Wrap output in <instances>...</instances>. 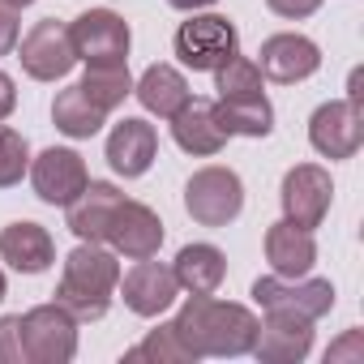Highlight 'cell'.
Masks as SVG:
<instances>
[{
  "mask_svg": "<svg viewBox=\"0 0 364 364\" xmlns=\"http://www.w3.org/2000/svg\"><path fill=\"white\" fill-rule=\"evenodd\" d=\"M133 95H137V103H141L150 116L171 120L180 107L189 103V82H185V73L171 69V65H150V69L137 77Z\"/></svg>",
  "mask_w": 364,
  "mask_h": 364,
  "instance_id": "cell-22",
  "label": "cell"
},
{
  "mask_svg": "<svg viewBox=\"0 0 364 364\" xmlns=\"http://www.w3.org/2000/svg\"><path fill=\"white\" fill-rule=\"evenodd\" d=\"M124 360L133 364V360H150V364H189V360H198L189 347H185V338L176 334V326L167 321V326H159V330H150L137 347H129L124 351Z\"/></svg>",
  "mask_w": 364,
  "mask_h": 364,
  "instance_id": "cell-26",
  "label": "cell"
},
{
  "mask_svg": "<svg viewBox=\"0 0 364 364\" xmlns=\"http://www.w3.org/2000/svg\"><path fill=\"white\" fill-rule=\"evenodd\" d=\"M279 202H283V219H287V223L309 228V232L321 228V219L330 215V202H334L330 171L317 167V163H296V167L283 176Z\"/></svg>",
  "mask_w": 364,
  "mask_h": 364,
  "instance_id": "cell-9",
  "label": "cell"
},
{
  "mask_svg": "<svg viewBox=\"0 0 364 364\" xmlns=\"http://www.w3.org/2000/svg\"><path fill=\"white\" fill-rule=\"evenodd\" d=\"M171 326L185 338V347L202 360V355H249L262 321L245 304L215 300V296H189V304L176 313Z\"/></svg>",
  "mask_w": 364,
  "mask_h": 364,
  "instance_id": "cell-1",
  "label": "cell"
},
{
  "mask_svg": "<svg viewBox=\"0 0 364 364\" xmlns=\"http://www.w3.org/2000/svg\"><path fill=\"white\" fill-rule=\"evenodd\" d=\"M0 364H26L22 317H0Z\"/></svg>",
  "mask_w": 364,
  "mask_h": 364,
  "instance_id": "cell-29",
  "label": "cell"
},
{
  "mask_svg": "<svg viewBox=\"0 0 364 364\" xmlns=\"http://www.w3.org/2000/svg\"><path fill=\"white\" fill-rule=\"evenodd\" d=\"M266 5H270L279 18H291V22H300V18L317 14V5H321V0H266Z\"/></svg>",
  "mask_w": 364,
  "mask_h": 364,
  "instance_id": "cell-31",
  "label": "cell"
},
{
  "mask_svg": "<svg viewBox=\"0 0 364 364\" xmlns=\"http://www.w3.org/2000/svg\"><path fill=\"white\" fill-rule=\"evenodd\" d=\"M73 52L86 65H124L129 60V22L116 9H86L73 26H69Z\"/></svg>",
  "mask_w": 364,
  "mask_h": 364,
  "instance_id": "cell-7",
  "label": "cell"
},
{
  "mask_svg": "<svg viewBox=\"0 0 364 364\" xmlns=\"http://www.w3.org/2000/svg\"><path fill=\"white\" fill-rule=\"evenodd\" d=\"M77 86H82V90H86V99H90L95 107H103V112L120 107V103L133 95L129 65H86V73H82V82H77Z\"/></svg>",
  "mask_w": 364,
  "mask_h": 364,
  "instance_id": "cell-25",
  "label": "cell"
},
{
  "mask_svg": "<svg viewBox=\"0 0 364 364\" xmlns=\"http://www.w3.org/2000/svg\"><path fill=\"white\" fill-rule=\"evenodd\" d=\"M120 198L124 193L116 185H107V180H86V189L65 206L69 210V232L77 240H90V245L107 240V228H112V215H116Z\"/></svg>",
  "mask_w": 364,
  "mask_h": 364,
  "instance_id": "cell-17",
  "label": "cell"
},
{
  "mask_svg": "<svg viewBox=\"0 0 364 364\" xmlns=\"http://www.w3.org/2000/svg\"><path fill=\"white\" fill-rule=\"evenodd\" d=\"M215 116L228 137H266L274 129V107L266 95H240V99H219Z\"/></svg>",
  "mask_w": 364,
  "mask_h": 364,
  "instance_id": "cell-23",
  "label": "cell"
},
{
  "mask_svg": "<svg viewBox=\"0 0 364 364\" xmlns=\"http://www.w3.org/2000/svg\"><path fill=\"white\" fill-rule=\"evenodd\" d=\"M0 300H5V270H0Z\"/></svg>",
  "mask_w": 364,
  "mask_h": 364,
  "instance_id": "cell-36",
  "label": "cell"
},
{
  "mask_svg": "<svg viewBox=\"0 0 364 364\" xmlns=\"http://www.w3.org/2000/svg\"><path fill=\"white\" fill-rule=\"evenodd\" d=\"M343 355H351V360H364V338H360V330H351L338 347H330L326 351V360H343Z\"/></svg>",
  "mask_w": 364,
  "mask_h": 364,
  "instance_id": "cell-32",
  "label": "cell"
},
{
  "mask_svg": "<svg viewBox=\"0 0 364 364\" xmlns=\"http://www.w3.org/2000/svg\"><path fill=\"white\" fill-rule=\"evenodd\" d=\"M180 291H189V296H215L228 279V257L223 249L215 245H185L176 253V266H171Z\"/></svg>",
  "mask_w": 364,
  "mask_h": 364,
  "instance_id": "cell-21",
  "label": "cell"
},
{
  "mask_svg": "<svg viewBox=\"0 0 364 364\" xmlns=\"http://www.w3.org/2000/svg\"><path fill=\"white\" fill-rule=\"evenodd\" d=\"M266 262H270V270L283 274V279L309 274L313 262H317V240H313V232H309V228H296V223H287V219H279V223L266 232Z\"/></svg>",
  "mask_w": 364,
  "mask_h": 364,
  "instance_id": "cell-20",
  "label": "cell"
},
{
  "mask_svg": "<svg viewBox=\"0 0 364 364\" xmlns=\"http://www.w3.org/2000/svg\"><path fill=\"white\" fill-rule=\"evenodd\" d=\"M86 180L90 176H86L82 154L65 150V146H52L31 163V185H35L39 202H48V206H69L86 189Z\"/></svg>",
  "mask_w": 364,
  "mask_h": 364,
  "instance_id": "cell-11",
  "label": "cell"
},
{
  "mask_svg": "<svg viewBox=\"0 0 364 364\" xmlns=\"http://www.w3.org/2000/svg\"><path fill=\"white\" fill-rule=\"evenodd\" d=\"M215 90H219V99H240V95H262V69H257V60H249V56H232V60H223L219 69H215Z\"/></svg>",
  "mask_w": 364,
  "mask_h": 364,
  "instance_id": "cell-27",
  "label": "cell"
},
{
  "mask_svg": "<svg viewBox=\"0 0 364 364\" xmlns=\"http://www.w3.org/2000/svg\"><path fill=\"white\" fill-rule=\"evenodd\" d=\"M309 141L317 154L326 159H351L364 141V112L360 103L351 99H338V103H321L309 120Z\"/></svg>",
  "mask_w": 364,
  "mask_h": 364,
  "instance_id": "cell-10",
  "label": "cell"
},
{
  "mask_svg": "<svg viewBox=\"0 0 364 364\" xmlns=\"http://www.w3.org/2000/svg\"><path fill=\"white\" fill-rule=\"evenodd\" d=\"M257 56H262L257 60L262 77L283 82V86H296V82H304V77H313L321 69V52L304 35H270Z\"/></svg>",
  "mask_w": 364,
  "mask_h": 364,
  "instance_id": "cell-15",
  "label": "cell"
},
{
  "mask_svg": "<svg viewBox=\"0 0 364 364\" xmlns=\"http://www.w3.org/2000/svg\"><path fill=\"white\" fill-rule=\"evenodd\" d=\"M0 257H5L18 274H43L56 262V245H52L48 228L22 219V223H9L0 232Z\"/></svg>",
  "mask_w": 364,
  "mask_h": 364,
  "instance_id": "cell-19",
  "label": "cell"
},
{
  "mask_svg": "<svg viewBox=\"0 0 364 364\" xmlns=\"http://www.w3.org/2000/svg\"><path fill=\"white\" fill-rule=\"evenodd\" d=\"M313 351V321L296 313H266L253 338V355L266 364H296Z\"/></svg>",
  "mask_w": 364,
  "mask_h": 364,
  "instance_id": "cell-14",
  "label": "cell"
},
{
  "mask_svg": "<svg viewBox=\"0 0 364 364\" xmlns=\"http://www.w3.org/2000/svg\"><path fill=\"white\" fill-rule=\"evenodd\" d=\"M107 240L120 257H154L159 245H163V219L146 206V202H129L120 198L116 215H112V228H107Z\"/></svg>",
  "mask_w": 364,
  "mask_h": 364,
  "instance_id": "cell-13",
  "label": "cell"
},
{
  "mask_svg": "<svg viewBox=\"0 0 364 364\" xmlns=\"http://www.w3.org/2000/svg\"><path fill=\"white\" fill-rule=\"evenodd\" d=\"M253 300L262 304V313H296V317H326L334 309V287L330 279H283V274H266L253 283Z\"/></svg>",
  "mask_w": 364,
  "mask_h": 364,
  "instance_id": "cell-5",
  "label": "cell"
},
{
  "mask_svg": "<svg viewBox=\"0 0 364 364\" xmlns=\"http://www.w3.org/2000/svg\"><path fill=\"white\" fill-rule=\"evenodd\" d=\"M52 120H56V129H60L65 137H77V141H82V137H95V133L103 129L107 112L95 107V103L86 99L82 86H69V90L56 95V103H52Z\"/></svg>",
  "mask_w": 364,
  "mask_h": 364,
  "instance_id": "cell-24",
  "label": "cell"
},
{
  "mask_svg": "<svg viewBox=\"0 0 364 364\" xmlns=\"http://www.w3.org/2000/svg\"><path fill=\"white\" fill-rule=\"evenodd\" d=\"M18 60L26 69V77L35 82H60L73 73L77 65V52H73V39H69V26L56 22V18H43L26 31L22 48H18Z\"/></svg>",
  "mask_w": 364,
  "mask_h": 364,
  "instance_id": "cell-8",
  "label": "cell"
},
{
  "mask_svg": "<svg viewBox=\"0 0 364 364\" xmlns=\"http://www.w3.org/2000/svg\"><path fill=\"white\" fill-rule=\"evenodd\" d=\"M154 154H159V133H154V124H146L137 116H124L112 129V137H107V163L124 180L146 176L150 163H154Z\"/></svg>",
  "mask_w": 364,
  "mask_h": 364,
  "instance_id": "cell-16",
  "label": "cell"
},
{
  "mask_svg": "<svg viewBox=\"0 0 364 364\" xmlns=\"http://www.w3.org/2000/svg\"><path fill=\"white\" fill-rule=\"evenodd\" d=\"M22 347L31 364H69L77 355V321L60 304L22 313Z\"/></svg>",
  "mask_w": 364,
  "mask_h": 364,
  "instance_id": "cell-6",
  "label": "cell"
},
{
  "mask_svg": "<svg viewBox=\"0 0 364 364\" xmlns=\"http://www.w3.org/2000/svg\"><path fill=\"white\" fill-rule=\"evenodd\" d=\"M9 9H26V5H35V0H5Z\"/></svg>",
  "mask_w": 364,
  "mask_h": 364,
  "instance_id": "cell-35",
  "label": "cell"
},
{
  "mask_svg": "<svg viewBox=\"0 0 364 364\" xmlns=\"http://www.w3.org/2000/svg\"><path fill=\"white\" fill-rule=\"evenodd\" d=\"M18 35H22V22H18V9H9L0 0V56H9L18 48Z\"/></svg>",
  "mask_w": 364,
  "mask_h": 364,
  "instance_id": "cell-30",
  "label": "cell"
},
{
  "mask_svg": "<svg viewBox=\"0 0 364 364\" xmlns=\"http://www.w3.org/2000/svg\"><path fill=\"white\" fill-rule=\"evenodd\" d=\"M185 210L202 228H228L245 210V185L232 167H202L185 185Z\"/></svg>",
  "mask_w": 364,
  "mask_h": 364,
  "instance_id": "cell-4",
  "label": "cell"
},
{
  "mask_svg": "<svg viewBox=\"0 0 364 364\" xmlns=\"http://www.w3.org/2000/svg\"><path fill=\"white\" fill-rule=\"evenodd\" d=\"M120 296H124V309L137 313V317H159L176 304L180 296V283L171 274V266L163 262H150V257H137V266L116 283Z\"/></svg>",
  "mask_w": 364,
  "mask_h": 364,
  "instance_id": "cell-12",
  "label": "cell"
},
{
  "mask_svg": "<svg viewBox=\"0 0 364 364\" xmlns=\"http://www.w3.org/2000/svg\"><path fill=\"white\" fill-rule=\"evenodd\" d=\"M18 107V90H14V77L9 73H0V120H9Z\"/></svg>",
  "mask_w": 364,
  "mask_h": 364,
  "instance_id": "cell-33",
  "label": "cell"
},
{
  "mask_svg": "<svg viewBox=\"0 0 364 364\" xmlns=\"http://www.w3.org/2000/svg\"><path fill=\"white\" fill-rule=\"evenodd\" d=\"M171 48H176V56H180V65H185V69H193V73H215L223 60H232V56L240 52V35H236V26H232L228 18H219V14H193L185 26L176 31Z\"/></svg>",
  "mask_w": 364,
  "mask_h": 364,
  "instance_id": "cell-3",
  "label": "cell"
},
{
  "mask_svg": "<svg viewBox=\"0 0 364 364\" xmlns=\"http://www.w3.org/2000/svg\"><path fill=\"white\" fill-rule=\"evenodd\" d=\"M120 283V262L116 253H107L103 245L82 240L69 257H65V274L56 283V304L73 317V321H99L112 309Z\"/></svg>",
  "mask_w": 364,
  "mask_h": 364,
  "instance_id": "cell-2",
  "label": "cell"
},
{
  "mask_svg": "<svg viewBox=\"0 0 364 364\" xmlns=\"http://www.w3.org/2000/svg\"><path fill=\"white\" fill-rule=\"evenodd\" d=\"M171 9H185V14H198V9H206V5H215V0H167Z\"/></svg>",
  "mask_w": 364,
  "mask_h": 364,
  "instance_id": "cell-34",
  "label": "cell"
},
{
  "mask_svg": "<svg viewBox=\"0 0 364 364\" xmlns=\"http://www.w3.org/2000/svg\"><path fill=\"white\" fill-rule=\"evenodd\" d=\"M171 137H176V146L185 154H198V159L219 154L223 141H228V133H223V124L215 116V103L210 99H193V95H189L185 107L171 116Z\"/></svg>",
  "mask_w": 364,
  "mask_h": 364,
  "instance_id": "cell-18",
  "label": "cell"
},
{
  "mask_svg": "<svg viewBox=\"0 0 364 364\" xmlns=\"http://www.w3.org/2000/svg\"><path fill=\"white\" fill-rule=\"evenodd\" d=\"M26 167H31V146H26V137L0 120V189H14L18 180L26 176Z\"/></svg>",
  "mask_w": 364,
  "mask_h": 364,
  "instance_id": "cell-28",
  "label": "cell"
}]
</instances>
